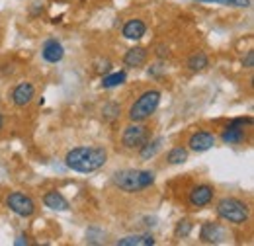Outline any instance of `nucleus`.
<instances>
[{
  "mask_svg": "<svg viewBox=\"0 0 254 246\" xmlns=\"http://www.w3.org/2000/svg\"><path fill=\"white\" fill-rule=\"evenodd\" d=\"M157 174L153 170H139V168H124L114 172L112 182L120 191L126 193H139L155 184Z\"/></svg>",
  "mask_w": 254,
  "mask_h": 246,
  "instance_id": "f03ea898",
  "label": "nucleus"
},
{
  "mask_svg": "<svg viewBox=\"0 0 254 246\" xmlns=\"http://www.w3.org/2000/svg\"><path fill=\"white\" fill-rule=\"evenodd\" d=\"M215 197V187L209 184H197L188 191V205L191 209L207 207Z\"/></svg>",
  "mask_w": 254,
  "mask_h": 246,
  "instance_id": "6e6552de",
  "label": "nucleus"
},
{
  "mask_svg": "<svg viewBox=\"0 0 254 246\" xmlns=\"http://www.w3.org/2000/svg\"><path fill=\"white\" fill-rule=\"evenodd\" d=\"M162 143H164V137H157V139H153V141L149 139L143 147H139L137 151H139L141 160H149V158H153V156L162 149Z\"/></svg>",
  "mask_w": 254,
  "mask_h": 246,
  "instance_id": "f3484780",
  "label": "nucleus"
},
{
  "mask_svg": "<svg viewBox=\"0 0 254 246\" xmlns=\"http://www.w3.org/2000/svg\"><path fill=\"white\" fill-rule=\"evenodd\" d=\"M157 55H159V57H164V55L168 57V49H164V47H159V53H157Z\"/></svg>",
  "mask_w": 254,
  "mask_h": 246,
  "instance_id": "bb28decb",
  "label": "nucleus"
},
{
  "mask_svg": "<svg viewBox=\"0 0 254 246\" xmlns=\"http://www.w3.org/2000/svg\"><path fill=\"white\" fill-rule=\"evenodd\" d=\"M215 211H217L219 219H223L225 223H231V225H245L251 217L249 205L239 197H223V199H219L217 205H215Z\"/></svg>",
  "mask_w": 254,
  "mask_h": 246,
  "instance_id": "20e7f679",
  "label": "nucleus"
},
{
  "mask_svg": "<svg viewBox=\"0 0 254 246\" xmlns=\"http://www.w3.org/2000/svg\"><path fill=\"white\" fill-rule=\"evenodd\" d=\"M6 207L12 213H16L18 217H24V219L32 217L35 213V209H37L35 201L28 193H24V191H10L6 195Z\"/></svg>",
  "mask_w": 254,
  "mask_h": 246,
  "instance_id": "423d86ee",
  "label": "nucleus"
},
{
  "mask_svg": "<svg viewBox=\"0 0 254 246\" xmlns=\"http://www.w3.org/2000/svg\"><path fill=\"white\" fill-rule=\"evenodd\" d=\"M186 160H188V149H184V147H172L166 154V162L172 164V166L184 164Z\"/></svg>",
  "mask_w": 254,
  "mask_h": 246,
  "instance_id": "aec40b11",
  "label": "nucleus"
},
{
  "mask_svg": "<svg viewBox=\"0 0 254 246\" xmlns=\"http://www.w3.org/2000/svg\"><path fill=\"white\" fill-rule=\"evenodd\" d=\"M207 66H209V59H207V55L203 51H195L193 55H190V59H188V68L190 70L199 72V70H203Z\"/></svg>",
  "mask_w": 254,
  "mask_h": 246,
  "instance_id": "a211bd4d",
  "label": "nucleus"
},
{
  "mask_svg": "<svg viewBox=\"0 0 254 246\" xmlns=\"http://www.w3.org/2000/svg\"><path fill=\"white\" fill-rule=\"evenodd\" d=\"M160 70H162V66H160V64H155L153 68H149V74H153V76H157V74H159Z\"/></svg>",
  "mask_w": 254,
  "mask_h": 246,
  "instance_id": "a878e982",
  "label": "nucleus"
},
{
  "mask_svg": "<svg viewBox=\"0 0 254 246\" xmlns=\"http://www.w3.org/2000/svg\"><path fill=\"white\" fill-rule=\"evenodd\" d=\"M149 135H151V131L145 123L131 122L122 133V145L129 151H137L139 147H143L149 141Z\"/></svg>",
  "mask_w": 254,
  "mask_h": 246,
  "instance_id": "39448f33",
  "label": "nucleus"
},
{
  "mask_svg": "<svg viewBox=\"0 0 254 246\" xmlns=\"http://www.w3.org/2000/svg\"><path fill=\"white\" fill-rule=\"evenodd\" d=\"M253 125V118H237L221 131V141L225 145H241L247 139V127Z\"/></svg>",
  "mask_w": 254,
  "mask_h": 246,
  "instance_id": "0eeeda50",
  "label": "nucleus"
},
{
  "mask_svg": "<svg viewBox=\"0 0 254 246\" xmlns=\"http://www.w3.org/2000/svg\"><path fill=\"white\" fill-rule=\"evenodd\" d=\"M160 98H162V94L157 88L145 90V92L131 104V108L127 112L129 122H147L157 112V108H159L160 104Z\"/></svg>",
  "mask_w": 254,
  "mask_h": 246,
  "instance_id": "7ed1b4c3",
  "label": "nucleus"
},
{
  "mask_svg": "<svg viewBox=\"0 0 254 246\" xmlns=\"http://www.w3.org/2000/svg\"><path fill=\"white\" fill-rule=\"evenodd\" d=\"M43 203H45V207H49V209H53V211H68V199L64 197L61 191H57V189H51V191H47L45 195H43Z\"/></svg>",
  "mask_w": 254,
  "mask_h": 246,
  "instance_id": "2eb2a0df",
  "label": "nucleus"
},
{
  "mask_svg": "<svg viewBox=\"0 0 254 246\" xmlns=\"http://www.w3.org/2000/svg\"><path fill=\"white\" fill-rule=\"evenodd\" d=\"M10 98H12V104L16 108H26L32 104V100L35 98V86L32 82H20L12 88L10 92Z\"/></svg>",
  "mask_w": 254,
  "mask_h": 246,
  "instance_id": "9b49d317",
  "label": "nucleus"
},
{
  "mask_svg": "<svg viewBox=\"0 0 254 246\" xmlns=\"http://www.w3.org/2000/svg\"><path fill=\"white\" fill-rule=\"evenodd\" d=\"M157 243L153 235H129L120 239L116 245L118 246H153Z\"/></svg>",
  "mask_w": 254,
  "mask_h": 246,
  "instance_id": "dca6fc26",
  "label": "nucleus"
},
{
  "mask_svg": "<svg viewBox=\"0 0 254 246\" xmlns=\"http://www.w3.org/2000/svg\"><path fill=\"white\" fill-rule=\"evenodd\" d=\"M127 74L126 70H120V72H114V74H108L102 78V88H116V86H122L126 84Z\"/></svg>",
  "mask_w": 254,
  "mask_h": 246,
  "instance_id": "412c9836",
  "label": "nucleus"
},
{
  "mask_svg": "<svg viewBox=\"0 0 254 246\" xmlns=\"http://www.w3.org/2000/svg\"><path fill=\"white\" fill-rule=\"evenodd\" d=\"M14 245L16 246H22V245H30V241H28V237H24V235H20L16 241H14Z\"/></svg>",
  "mask_w": 254,
  "mask_h": 246,
  "instance_id": "393cba45",
  "label": "nucleus"
},
{
  "mask_svg": "<svg viewBox=\"0 0 254 246\" xmlns=\"http://www.w3.org/2000/svg\"><path fill=\"white\" fill-rule=\"evenodd\" d=\"M41 57L47 62L55 64V62L63 61L64 57V47L57 41V39H47L43 43V49H41Z\"/></svg>",
  "mask_w": 254,
  "mask_h": 246,
  "instance_id": "f8f14e48",
  "label": "nucleus"
},
{
  "mask_svg": "<svg viewBox=\"0 0 254 246\" xmlns=\"http://www.w3.org/2000/svg\"><path fill=\"white\" fill-rule=\"evenodd\" d=\"M120 114H122V106H120L118 102H108V104H104V108H102V120L108 123L116 122V120L120 118Z\"/></svg>",
  "mask_w": 254,
  "mask_h": 246,
  "instance_id": "6ab92c4d",
  "label": "nucleus"
},
{
  "mask_svg": "<svg viewBox=\"0 0 254 246\" xmlns=\"http://www.w3.org/2000/svg\"><path fill=\"white\" fill-rule=\"evenodd\" d=\"M2 127H4V118H2V114H0V131H2Z\"/></svg>",
  "mask_w": 254,
  "mask_h": 246,
  "instance_id": "cd10ccee",
  "label": "nucleus"
},
{
  "mask_svg": "<svg viewBox=\"0 0 254 246\" xmlns=\"http://www.w3.org/2000/svg\"><path fill=\"white\" fill-rule=\"evenodd\" d=\"M108 162V149L92 145V147H74L70 149L64 156V164L66 168H70L72 172H80V174H90L100 170L102 166H106Z\"/></svg>",
  "mask_w": 254,
  "mask_h": 246,
  "instance_id": "f257e3e1",
  "label": "nucleus"
},
{
  "mask_svg": "<svg viewBox=\"0 0 254 246\" xmlns=\"http://www.w3.org/2000/svg\"><path fill=\"white\" fill-rule=\"evenodd\" d=\"M243 66H245V68H253L254 66V51L253 49H251V51L247 53V57L243 59Z\"/></svg>",
  "mask_w": 254,
  "mask_h": 246,
  "instance_id": "b1692460",
  "label": "nucleus"
},
{
  "mask_svg": "<svg viewBox=\"0 0 254 246\" xmlns=\"http://www.w3.org/2000/svg\"><path fill=\"white\" fill-rule=\"evenodd\" d=\"M215 135L211 133V131H195V133H191L190 139H188V149L193 151V153H205V151H209L213 145H215Z\"/></svg>",
  "mask_w": 254,
  "mask_h": 246,
  "instance_id": "9d476101",
  "label": "nucleus"
},
{
  "mask_svg": "<svg viewBox=\"0 0 254 246\" xmlns=\"http://www.w3.org/2000/svg\"><path fill=\"white\" fill-rule=\"evenodd\" d=\"M191 229H193V225H191L190 221H188V219H182V221L176 223L174 237H176V239H188L191 233Z\"/></svg>",
  "mask_w": 254,
  "mask_h": 246,
  "instance_id": "4be33fe9",
  "label": "nucleus"
},
{
  "mask_svg": "<svg viewBox=\"0 0 254 246\" xmlns=\"http://www.w3.org/2000/svg\"><path fill=\"white\" fill-rule=\"evenodd\" d=\"M149 59V51L145 47H131L124 55V64L129 68H141Z\"/></svg>",
  "mask_w": 254,
  "mask_h": 246,
  "instance_id": "ddd939ff",
  "label": "nucleus"
},
{
  "mask_svg": "<svg viewBox=\"0 0 254 246\" xmlns=\"http://www.w3.org/2000/svg\"><path fill=\"white\" fill-rule=\"evenodd\" d=\"M225 237H227L225 227L215 221H205L199 229V241L205 245H219L225 241Z\"/></svg>",
  "mask_w": 254,
  "mask_h": 246,
  "instance_id": "1a4fd4ad",
  "label": "nucleus"
},
{
  "mask_svg": "<svg viewBox=\"0 0 254 246\" xmlns=\"http://www.w3.org/2000/svg\"><path fill=\"white\" fill-rule=\"evenodd\" d=\"M122 33H124L126 39L137 41V39H141V37L147 33V24H145L143 20H139V18H131V20H127L126 24H124Z\"/></svg>",
  "mask_w": 254,
  "mask_h": 246,
  "instance_id": "4468645a",
  "label": "nucleus"
},
{
  "mask_svg": "<svg viewBox=\"0 0 254 246\" xmlns=\"http://www.w3.org/2000/svg\"><path fill=\"white\" fill-rule=\"evenodd\" d=\"M197 2H213L221 6H231V8H249L251 0H197Z\"/></svg>",
  "mask_w": 254,
  "mask_h": 246,
  "instance_id": "5701e85b",
  "label": "nucleus"
}]
</instances>
